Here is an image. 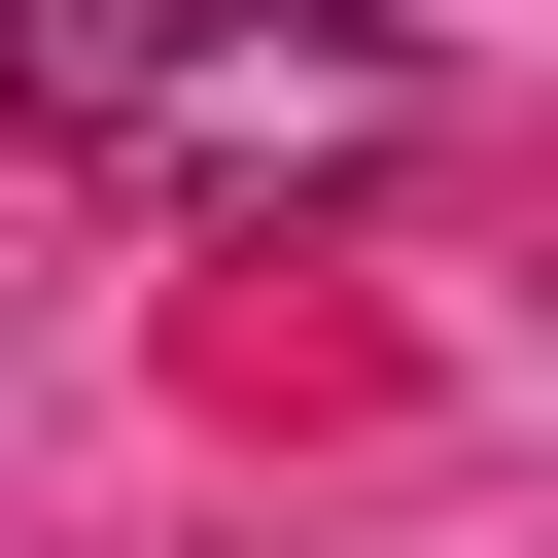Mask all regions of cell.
<instances>
[{"label":"cell","instance_id":"1","mask_svg":"<svg viewBox=\"0 0 558 558\" xmlns=\"http://www.w3.org/2000/svg\"><path fill=\"white\" fill-rule=\"evenodd\" d=\"M244 105H349V70H279L244 0H0V140H244Z\"/></svg>","mask_w":558,"mask_h":558}]
</instances>
